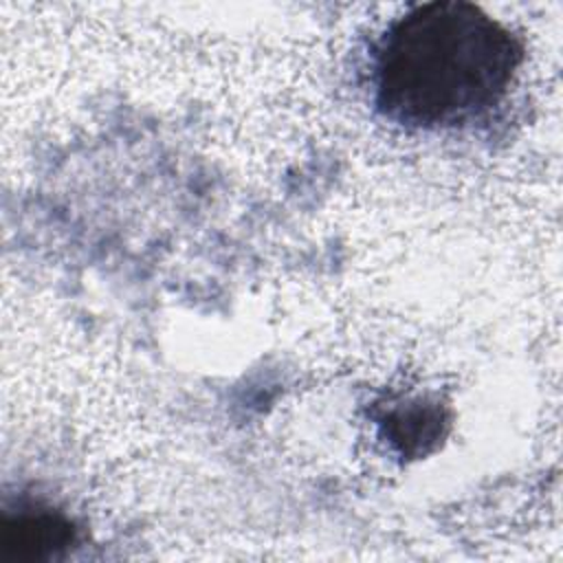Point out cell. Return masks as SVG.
<instances>
[{"mask_svg":"<svg viewBox=\"0 0 563 563\" xmlns=\"http://www.w3.org/2000/svg\"><path fill=\"white\" fill-rule=\"evenodd\" d=\"M521 62L519 40L479 7L462 0L416 4L376 46L374 101L402 125L455 128L497 106Z\"/></svg>","mask_w":563,"mask_h":563,"instance_id":"1","label":"cell"},{"mask_svg":"<svg viewBox=\"0 0 563 563\" xmlns=\"http://www.w3.org/2000/svg\"><path fill=\"white\" fill-rule=\"evenodd\" d=\"M73 541L70 521L55 512H22L2 528L4 552L22 563L51 559Z\"/></svg>","mask_w":563,"mask_h":563,"instance_id":"2","label":"cell"}]
</instances>
